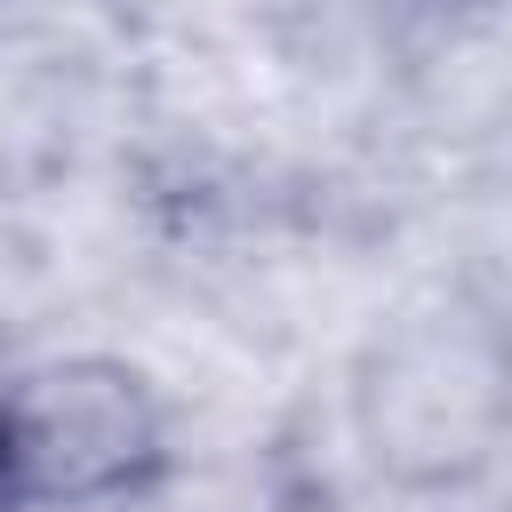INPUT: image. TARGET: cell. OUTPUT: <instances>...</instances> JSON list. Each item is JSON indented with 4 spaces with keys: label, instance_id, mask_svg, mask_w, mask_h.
Instances as JSON below:
<instances>
[{
    "label": "cell",
    "instance_id": "1",
    "mask_svg": "<svg viewBox=\"0 0 512 512\" xmlns=\"http://www.w3.org/2000/svg\"><path fill=\"white\" fill-rule=\"evenodd\" d=\"M344 432L392 496H464L512 448V320L480 288L400 296L344 368Z\"/></svg>",
    "mask_w": 512,
    "mask_h": 512
},
{
    "label": "cell",
    "instance_id": "2",
    "mask_svg": "<svg viewBox=\"0 0 512 512\" xmlns=\"http://www.w3.org/2000/svg\"><path fill=\"white\" fill-rule=\"evenodd\" d=\"M168 464V392L128 352H40L0 376V512H112Z\"/></svg>",
    "mask_w": 512,
    "mask_h": 512
},
{
    "label": "cell",
    "instance_id": "3",
    "mask_svg": "<svg viewBox=\"0 0 512 512\" xmlns=\"http://www.w3.org/2000/svg\"><path fill=\"white\" fill-rule=\"evenodd\" d=\"M296 8L312 16V32H320L336 56H352V64H392V72L432 64L440 48H456V40L488 16V0H296Z\"/></svg>",
    "mask_w": 512,
    "mask_h": 512
}]
</instances>
